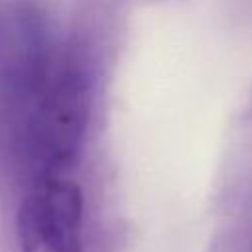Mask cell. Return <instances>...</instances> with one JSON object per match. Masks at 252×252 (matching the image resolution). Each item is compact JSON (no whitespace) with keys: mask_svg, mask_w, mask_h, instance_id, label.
Here are the masks:
<instances>
[{"mask_svg":"<svg viewBox=\"0 0 252 252\" xmlns=\"http://www.w3.org/2000/svg\"><path fill=\"white\" fill-rule=\"evenodd\" d=\"M22 252H81L83 195L69 175L28 181L16 217Z\"/></svg>","mask_w":252,"mask_h":252,"instance_id":"6da1fadb","label":"cell"}]
</instances>
